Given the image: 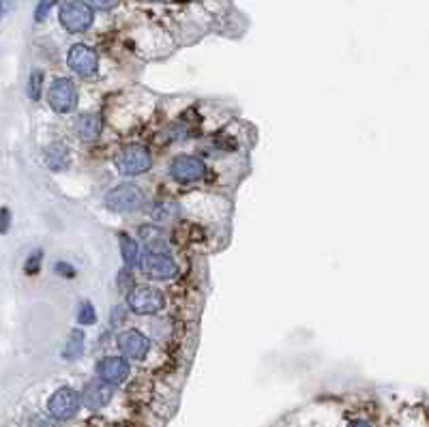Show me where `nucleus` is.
<instances>
[{"mask_svg":"<svg viewBox=\"0 0 429 427\" xmlns=\"http://www.w3.org/2000/svg\"><path fill=\"white\" fill-rule=\"evenodd\" d=\"M114 166L123 176L144 174L152 168V152L144 144H127L116 152Z\"/></svg>","mask_w":429,"mask_h":427,"instance_id":"f257e3e1","label":"nucleus"},{"mask_svg":"<svg viewBox=\"0 0 429 427\" xmlns=\"http://www.w3.org/2000/svg\"><path fill=\"white\" fill-rule=\"evenodd\" d=\"M103 202H105V209L112 213H133L142 209L144 191L133 183H121L105 193Z\"/></svg>","mask_w":429,"mask_h":427,"instance_id":"f03ea898","label":"nucleus"},{"mask_svg":"<svg viewBox=\"0 0 429 427\" xmlns=\"http://www.w3.org/2000/svg\"><path fill=\"white\" fill-rule=\"evenodd\" d=\"M58 19H60V26L69 33H84L93 26V19H95V11L88 3L84 0H69L64 3L58 11Z\"/></svg>","mask_w":429,"mask_h":427,"instance_id":"7ed1b4c3","label":"nucleus"},{"mask_svg":"<svg viewBox=\"0 0 429 427\" xmlns=\"http://www.w3.org/2000/svg\"><path fill=\"white\" fill-rule=\"evenodd\" d=\"M166 305L164 295L152 286H135L127 295V307L138 316H152Z\"/></svg>","mask_w":429,"mask_h":427,"instance_id":"20e7f679","label":"nucleus"},{"mask_svg":"<svg viewBox=\"0 0 429 427\" xmlns=\"http://www.w3.org/2000/svg\"><path fill=\"white\" fill-rule=\"evenodd\" d=\"M82 393L71 387H60L48 399V415L56 421H69L80 412Z\"/></svg>","mask_w":429,"mask_h":427,"instance_id":"39448f33","label":"nucleus"},{"mask_svg":"<svg viewBox=\"0 0 429 427\" xmlns=\"http://www.w3.org/2000/svg\"><path fill=\"white\" fill-rule=\"evenodd\" d=\"M48 105L56 114H69L78 105V88L69 78H56L48 88Z\"/></svg>","mask_w":429,"mask_h":427,"instance_id":"423d86ee","label":"nucleus"},{"mask_svg":"<svg viewBox=\"0 0 429 427\" xmlns=\"http://www.w3.org/2000/svg\"><path fill=\"white\" fill-rule=\"evenodd\" d=\"M168 172L178 183H195L207 176V164L193 155H176L168 166Z\"/></svg>","mask_w":429,"mask_h":427,"instance_id":"0eeeda50","label":"nucleus"},{"mask_svg":"<svg viewBox=\"0 0 429 427\" xmlns=\"http://www.w3.org/2000/svg\"><path fill=\"white\" fill-rule=\"evenodd\" d=\"M142 271L155 279H174L178 275V264L166 252H148L142 258Z\"/></svg>","mask_w":429,"mask_h":427,"instance_id":"6e6552de","label":"nucleus"},{"mask_svg":"<svg viewBox=\"0 0 429 427\" xmlns=\"http://www.w3.org/2000/svg\"><path fill=\"white\" fill-rule=\"evenodd\" d=\"M116 346L123 352V356L133 358V361H142V358H146V354L150 352V340L138 329H127V331L119 333Z\"/></svg>","mask_w":429,"mask_h":427,"instance_id":"1a4fd4ad","label":"nucleus"},{"mask_svg":"<svg viewBox=\"0 0 429 427\" xmlns=\"http://www.w3.org/2000/svg\"><path fill=\"white\" fill-rule=\"evenodd\" d=\"M67 62H69L71 71H76L82 78H93L99 69V58L93 48L84 46V43H76L71 46L69 54H67Z\"/></svg>","mask_w":429,"mask_h":427,"instance_id":"9d476101","label":"nucleus"},{"mask_svg":"<svg viewBox=\"0 0 429 427\" xmlns=\"http://www.w3.org/2000/svg\"><path fill=\"white\" fill-rule=\"evenodd\" d=\"M95 369H97V378L112 387L123 385L131 374V365L127 363L125 356H103L101 361H97Z\"/></svg>","mask_w":429,"mask_h":427,"instance_id":"9b49d317","label":"nucleus"},{"mask_svg":"<svg viewBox=\"0 0 429 427\" xmlns=\"http://www.w3.org/2000/svg\"><path fill=\"white\" fill-rule=\"evenodd\" d=\"M114 397V387L107 385V382L95 378V380H88L84 389H82V403L90 410H101L105 408L107 403Z\"/></svg>","mask_w":429,"mask_h":427,"instance_id":"f8f14e48","label":"nucleus"},{"mask_svg":"<svg viewBox=\"0 0 429 427\" xmlns=\"http://www.w3.org/2000/svg\"><path fill=\"white\" fill-rule=\"evenodd\" d=\"M103 131V119L99 114H93V112H88V114H80L78 121H76V133L78 138L84 140V142H95L99 140Z\"/></svg>","mask_w":429,"mask_h":427,"instance_id":"ddd939ff","label":"nucleus"},{"mask_svg":"<svg viewBox=\"0 0 429 427\" xmlns=\"http://www.w3.org/2000/svg\"><path fill=\"white\" fill-rule=\"evenodd\" d=\"M43 164L54 172L64 170L67 166H69V148H67L64 144H58V142L50 144L43 150Z\"/></svg>","mask_w":429,"mask_h":427,"instance_id":"4468645a","label":"nucleus"},{"mask_svg":"<svg viewBox=\"0 0 429 427\" xmlns=\"http://www.w3.org/2000/svg\"><path fill=\"white\" fill-rule=\"evenodd\" d=\"M119 243H121V256L127 268H135L138 264H142L140 260V245L133 236H129L127 232L119 234Z\"/></svg>","mask_w":429,"mask_h":427,"instance_id":"2eb2a0df","label":"nucleus"},{"mask_svg":"<svg viewBox=\"0 0 429 427\" xmlns=\"http://www.w3.org/2000/svg\"><path fill=\"white\" fill-rule=\"evenodd\" d=\"M84 344H86V333L82 329H73L64 342L62 358H67V361H76V358H80L84 354V348H86Z\"/></svg>","mask_w":429,"mask_h":427,"instance_id":"dca6fc26","label":"nucleus"},{"mask_svg":"<svg viewBox=\"0 0 429 427\" xmlns=\"http://www.w3.org/2000/svg\"><path fill=\"white\" fill-rule=\"evenodd\" d=\"M78 322L82 326H90V324L97 322V311H95V307H93V303H90V301L80 303V307H78Z\"/></svg>","mask_w":429,"mask_h":427,"instance_id":"f3484780","label":"nucleus"},{"mask_svg":"<svg viewBox=\"0 0 429 427\" xmlns=\"http://www.w3.org/2000/svg\"><path fill=\"white\" fill-rule=\"evenodd\" d=\"M43 93V73L39 69H35L28 78V97L33 101H39Z\"/></svg>","mask_w":429,"mask_h":427,"instance_id":"a211bd4d","label":"nucleus"},{"mask_svg":"<svg viewBox=\"0 0 429 427\" xmlns=\"http://www.w3.org/2000/svg\"><path fill=\"white\" fill-rule=\"evenodd\" d=\"M41 258H43V252H41V250L33 252V254L26 258V264H24V271H26V275H37V273H39Z\"/></svg>","mask_w":429,"mask_h":427,"instance_id":"6ab92c4d","label":"nucleus"},{"mask_svg":"<svg viewBox=\"0 0 429 427\" xmlns=\"http://www.w3.org/2000/svg\"><path fill=\"white\" fill-rule=\"evenodd\" d=\"M54 5H56V0H39L37 9H35V19H37V21H43L45 17L50 15V11H52Z\"/></svg>","mask_w":429,"mask_h":427,"instance_id":"aec40b11","label":"nucleus"},{"mask_svg":"<svg viewBox=\"0 0 429 427\" xmlns=\"http://www.w3.org/2000/svg\"><path fill=\"white\" fill-rule=\"evenodd\" d=\"M54 271H56L60 277H64V279H73V277H76V268H73L71 264H67V262H56Z\"/></svg>","mask_w":429,"mask_h":427,"instance_id":"412c9836","label":"nucleus"},{"mask_svg":"<svg viewBox=\"0 0 429 427\" xmlns=\"http://www.w3.org/2000/svg\"><path fill=\"white\" fill-rule=\"evenodd\" d=\"M86 3L93 7V9L107 11V9H114V7L119 5V0H86Z\"/></svg>","mask_w":429,"mask_h":427,"instance_id":"4be33fe9","label":"nucleus"},{"mask_svg":"<svg viewBox=\"0 0 429 427\" xmlns=\"http://www.w3.org/2000/svg\"><path fill=\"white\" fill-rule=\"evenodd\" d=\"M11 228V211L9 207H3V234H7Z\"/></svg>","mask_w":429,"mask_h":427,"instance_id":"5701e85b","label":"nucleus"},{"mask_svg":"<svg viewBox=\"0 0 429 427\" xmlns=\"http://www.w3.org/2000/svg\"><path fill=\"white\" fill-rule=\"evenodd\" d=\"M28 427H54L48 419H43V417H35L30 419V425Z\"/></svg>","mask_w":429,"mask_h":427,"instance_id":"b1692460","label":"nucleus"},{"mask_svg":"<svg viewBox=\"0 0 429 427\" xmlns=\"http://www.w3.org/2000/svg\"><path fill=\"white\" fill-rule=\"evenodd\" d=\"M11 7H15V0H3V15H9Z\"/></svg>","mask_w":429,"mask_h":427,"instance_id":"393cba45","label":"nucleus"},{"mask_svg":"<svg viewBox=\"0 0 429 427\" xmlns=\"http://www.w3.org/2000/svg\"><path fill=\"white\" fill-rule=\"evenodd\" d=\"M348 427H371V423H367V421H363V419H356V421H352Z\"/></svg>","mask_w":429,"mask_h":427,"instance_id":"a878e982","label":"nucleus"}]
</instances>
